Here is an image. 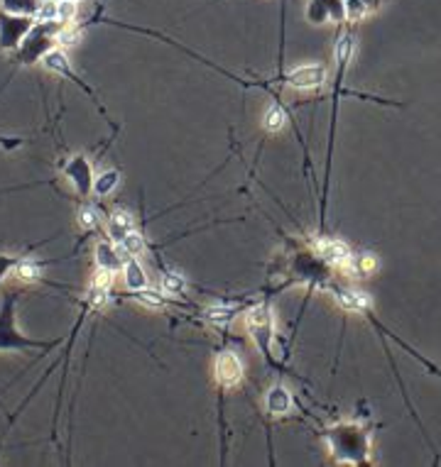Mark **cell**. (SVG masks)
I'll return each instance as SVG.
<instances>
[{
  "label": "cell",
  "instance_id": "obj_19",
  "mask_svg": "<svg viewBox=\"0 0 441 467\" xmlns=\"http://www.w3.org/2000/svg\"><path fill=\"white\" fill-rule=\"evenodd\" d=\"M132 301L147 306V309H162V306H164V294H159V291L150 289V286H145V289L132 291Z\"/></svg>",
  "mask_w": 441,
  "mask_h": 467
},
{
  "label": "cell",
  "instance_id": "obj_26",
  "mask_svg": "<svg viewBox=\"0 0 441 467\" xmlns=\"http://www.w3.org/2000/svg\"><path fill=\"white\" fill-rule=\"evenodd\" d=\"M79 223H81L84 227H88V230H93V227L98 225V211H96L93 206H84V208L79 211Z\"/></svg>",
  "mask_w": 441,
  "mask_h": 467
},
{
  "label": "cell",
  "instance_id": "obj_14",
  "mask_svg": "<svg viewBox=\"0 0 441 467\" xmlns=\"http://www.w3.org/2000/svg\"><path fill=\"white\" fill-rule=\"evenodd\" d=\"M123 281L130 291H137V289H145L147 286V274L142 269V264L137 262V257H127L125 264H123Z\"/></svg>",
  "mask_w": 441,
  "mask_h": 467
},
{
  "label": "cell",
  "instance_id": "obj_12",
  "mask_svg": "<svg viewBox=\"0 0 441 467\" xmlns=\"http://www.w3.org/2000/svg\"><path fill=\"white\" fill-rule=\"evenodd\" d=\"M132 230H135V225H132V215L125 213V211H115V213L108 218V240L115 242V245H120Z\"/></svg>",
  "mask_w": 441,
  "mask_h": 467
},
{
  "label": "cell",
  "instance_id": "obj_6",
  "mask_svg": "<svg viewBox=\"0 0 441 467\" xmlns=\"http://www.w3.org/2000/svg\"><path fill=\"white\" fill-rule=\"evenodd\" d=\"M214 374H216V382L223 386V389H231V386H238L243 382V374H246V367H243L241 357L231 350L226 353H219L214 362Z\"/></svg>",
  "mask_w": 441,
  "mask_h": 467
},
{
  "label": "cell",
  "instance_id": "obj_15",
  "mask_svg": "<svg viewBox=\"0 0 441 467\" xmlns=\"http://www.w3.org/2000/svg\"><path fill=\"white\" fill-rule=\"evenodd\" d=\"M336 301H338V306H341V309L353 311V313H360V311H368L370 309V296L363 294V291H355V289L338 291Z\"/></svg>",
  "mask_w": 441,
  "mask_h": 467
},
{
  "label": "cell",
  "instance_id": "obj_21",
  "mask_svg": "<svg viewBox=\"0 0 441 467\" xmlns=\"http://www.w3.org/2000/svg\"><path fill=\"white\" fill-rule=\"evenodd\" d=\"M162 291L167 296H182L184 291H187V281L174 272H164L162 274Z\"/></svg>",
  "mask_w": 441,
  "mask_h": 467
},
{
  "label": "cell",
  "instance_id": "obj_16",
  "mask_svg": "<svg viewBox=\"0 0 441 467\" xmlns=\"http://www.w3.org/2000/svg\"><path fill=\"white\" fill-rule=\"evenodd\" d=\"M120 184L118 169H103L98 177H93V194L96 196H110Z\"/></svg>",
  "mask_w": 441,
  "mask_h": 467
},
{
  "label": "cell",
  "instance_id": "obj_28",
  "mask_svg": "<svg viewBox=\"0 0 441 467\" xmlns=\"http://www.w3.org/2000/svg\"><path fill=\"white\" fill-rule=\"evenodd\" d=\"M15 264H18V259H15V257H8V254H0V281L8 277L10 269H15Z\"/></svg>",
  "mask_w": 441,
  "mask_h": 467
},
{
  "label": "cell",
  "instance_id": "obj_29",
  "mask_svg": "<svg viewBox=\"0 0 441 467\" xmlns=\"http://www.w3.org/2000/svg\"><path fill=\"white\" fill-rule=\"evenodd\" d=\"M355 262H358V272H363V274H370V272L375 269L373 254H365V257H355Z\"/></svg>",
  "mask_w": 441,
  "mask_h": 467
},
{
  "label": "cell",
  "instance_id": "obj_18",
  "mask_svg": "<svg viewBox=\"0 0 441 467\" xmlns=\"http://www.w3.org/2000/svg\"><path fill=\"white\" fill-rule=\"evenodd\" d=\"M263 125H265V130H268V132L285 130V127H287V113H285L282 105H277V103L270 105L268 113H265V118H263Z\"/></svg>",
  "mask_w": 441,
  "mask_h": 467
},
{
  "label": "cell",
  "instance_id": "obj_5",
  "mask_svg": "<svg viewBox=\"0 0 441 467\" xmlns=\"http://www.w3.org/2000/svg\"><path fill=\"white\" fill-rule=\"evenodd\" d=\"M246 323H248V333H251L255 345L268 355L270 345H273V336H275V321H273L270 309L268 306H255V309L248 313Z\"/></svg>",
  "mask_w": 441,
  "mask_h": 467
},
{
  "label": "cell",
  "instance_id": "obj_4",
  "mask_svg": "<svg viewBox=\"0 0 441 467\" xmlns=\"http://www.w3.org/2000/svg\"><path fill=\"white\" fill-rule=\"evenodd\" d=\"M35 28V18L32 15H15L0 10V49L15 52L23 40L28 37V32Z\"/></svg>",
  "mask_w": 441,
  "mask_h": 467
},
{
  "label": "cell",
  "instance_id": "obj_27",
  "mask_svg": "<svg viewBox=\"0 0 441 467\" xmlns=\"http://www.w3.org/2000/svg\"><path fill=\"white\" fill-rule=\"evenodd\" d=\"M368 13V5L363 0H346V18L348 20H358Z\"/></svg>",
  "mask_w": 441,
  "mask_h": 467
},
{
  "label": "cell",
  "instance_id": "obj_3",
  "mask_svg": "<svg viewBox=\"0 0 441 467\" xmlns=\"http://www.w3.org/2000/svg\"><path fill=\"white\" fill-rule=\"evenodd\" d=\"M57 341L42 343L30 341V338L20 336L18 326H15V294H8L0 309V350H23V348H55Z\"/></svg>",
  "mask_w": 441,
  "mask_h": 467
},
{
  "label": "cell",
  "instance_id": "obj_31",
  "mask_svg": "<svg viewBox=\"0 0 441 467\" xmlns=\"http://www.w3.org/2000/svg\"><path fill=\"white\" fill-rule=\"evenodd\" d=\"M42 3H50V0H42Z\"/></svg>",
  "mask_w": 441,
  "mask_h": 467
},
{
  "label": "cell",
  "instance_id": "obj_11",
  "mask_svg": "<svg viewBox=\"0 0 441 467\" xmlns=\"http://www.w3.org/2000/svg\"><path fill=\"white\" fill-rule=\"evenodd\" d=\"M42 64H45V69H47V71L62 73V76L71 78L74 83H79V86H81V88H86V91L91 93V88H88L86 83H84L81 78H79L76 73H74L71 64H69V57L64 54V49H62V47H55V49H50V52H47V54L42 57Z\"/></svg>",
  "mask_w": 441,
  "mask_h": 467
},
{
  "label": "cell",
  "instance_id": "obj_20",
  "mask_svg": "<svg viewBox=\"0 0 441 467\" xmlns=\"http://www.w3.org/2000/svg\"><path fill=\"white\" fill-rule=\"evenodd\" d=\"M15 274H18V279H23V281H40L42 264L35 262V259H18V264H15Z\"/></svg>",
  "mask_w": 441,
  "mask_h": 467
},
{
  "label": "cell",
  "instance_id": "obj_22",
  "mask_svg": "<svg viewBox=\"0 0 441 467\" xmlns=\"http://www.w3.org/2000/svg\"><path fill=\"white\" fill-rule=\"evenodd\" d=\"M307 20H309L311 25L331 23V20H328L326 0H309V5H307Z\"/></svg>",
  "mask_w": 441,
  "mask_h": 467
},
{
  "label": "cell",
  "instance_id": "obj_10",
  "mask_svg": "<svg viewBox=\"0 0 441 467\" xmlns=\"http://www.w3.org/2000/svg\"><path fill=\"white\" fill-rule=\"evenodd\" d=\"M127 254L123 252V247L115 245V242H98L96 245V264H98V269H105V272H118V269H123Z\"/></svg>",
  "mask_w": 441,
  "mask_h": 467
},
{
  "label": "cell",
  "instance_id": "obj_30",
  "mask_svg": "<svg viewBox=\"0 0 441 467\" xmlns=\"http://www.w3.org/2000/svg\"><path fill=\"white\" fill-rule=\"evenodd\" d=\"M71 3H84V0H71Z\"/></svg>",
  "mask_w": 441,
  "mask_h": 467
},
{
  "label": "cell",
  "instance_id": "obj_8",
  "mask_svg": "<svg viewBox=\"0 0 441 467\" xmlns=\"http://www.w3.org/2000/svg\"><path fill=\"white\" fill-rule=\"evenodd\" d=\"M64 172H67L69 182L74 184L79 196H88L93 191V172L86 157H81V155L71 157L67 162V167H64Z\"/></svg>",
  "mask_w": 441,
  "mask_h": 467
},
{
  "label": "cell",
  "instance_id": "obj_17",
  "mask_svg": "<svg viewBox=\"0 0 441 467\" xmlns=\"http://www.w3.org/2000/svg\"><path fill=\"white\" fill-rule=\"evenodd\" d=\"M42 0H0V10L5 13H15V15H32L40 10Z\"/></svg>",
  "mask_w": 441,
  "mask_h": 467
},
{
  "label": "cell",
  "instance_id": "obj_2",
  "mask_svg": "<svg viewBox=\"0 0 441 467\" xmlns=\"http://www.w3.org/2000/svg\"><path fill=\"white\" fill-rule=\"evenodd\" d=\"M62 30V25H50V23H37L35 28L28 32V37L23 40V45L15 49V61L18 64H35L42 61V57L50 49H55L57 45V32Z\"/></svg>",
  "mask_w": 441,
  "mask_h": 467
},
{
  "label": "cell",
  "instance_id": "obj_13",
  "mask_svg": "<svg viewBox=\"0 0 441 467\" xmlns=\"http://www.w3.org/2000/svg\"><path fill=\"white\" fill-rule=\"evenodd\" d=\"M265 408H268L270 416H285V413H290L292 408V394L290 389H285V386H273V389L268 391V396H265Z\"/></svg>",
  "mask_w": 441,
  "mask_h": 467
},
{
  "label": "cell",
  "instance_id": "obj_23",
  "mask_svg": "<svg viewBox=\"0 0 441 467\" xmlns=\"http://www.w3.org/2000/svg\"><path fill=\"white\" fill-rule=\"evenodd\" d=\"M120 247H123V252L127 257H137V254L145 252V240H142V235L137 230H132L130 235L125 237L123 242H120Z\"/></svg>",
  "mask_w": 441,
  "mask_h": 467
},
{
  "label": "cell",
  "instance_id": "obj_7",
  "mask_svg": "<svg viewBox=\"0 0 441 467\" xmlns=\"http://www.w3.org/2000/svg\"><path fill=\"white\" fill-rule=\"evenodd\" d=\"M326 83V69L321 64H302L287 73V86L294 91H314Z\"/></svg>",
  "mask_w": 441,
  "mask_h": 467
},
{
  "label": "cell",
  "instance_id": "obj_1",
  "mask_svg": "<svg viewBox=\"0 0 441 467\" xmlns=\"http://www.w3.org/2000/svg\"><path fill=\"white\" fill-rule=\"evenodd\" d=\"M326 440H328V448H331L333 458H336L338 463L358 465V463H363L365 455H368L365 433L360 431L358 426H353V423H341V426L331 428Z\"/></svg>",
  "mask_w": 441,
  "mask_h": 467
},
{
  "label": "cell",
  "instance_id": "obj_25",
  "mask_svg": "<svg viewBox=\"0 0 441 467\" xmlns=\"http://www.w3.org/2000/svg\"><path fill=\"white\" fill-rule=\"evenodd\" d=\"M350 54H353V37L350 35H346V37H341L338 40V45H336V59H338V64H348V59H350Z\"/></svg>",
  "mask_w": 441,
  "mask_h": 467
},
{
  "label": "cell",
  "instance_id": "obj_9",
  "mask_svg": "<svg viewBox=\"0 0 441 467\" xmlns=\"http://www.w3.org/2000/svg\"><path fill=\"white\" fill-rule=\"evenodd\" d=\"M314 247L328 264H333V267H350V264H353V252H350V247L346 245V242H341V240H316Z\"/></svg>",
  "mask_w": 441,
  "mask_h": 467
},
{
  "label": "cell",
  "instance_id": "obj_24",
  "mask_svg": "<svg viewBox=\"0 0 441 467\" xmlns=\"http://www.w3.org/2000/svg\"><path fill=\"white\" fill-rule=\"evenodd\" d=\"M204 316H206V321L214 323V326H226L233 318V311L226 309V306H209V309L204 311Z\"/></svg>",
  "mask_w": 441,
  "mask_h": 467
}]
</instances>
